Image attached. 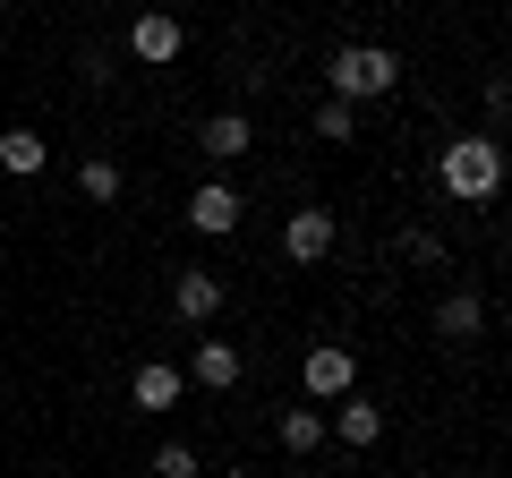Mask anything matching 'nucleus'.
<instances>
[{
	"label": "nucleus",
	"instance_id": "nucleus-10",
	"mask_svg": "<svg viewBox=\"0 0 512 478\" xmlns=\"http://www.w3.org/2000/svg\"><path fill=\"white\" fill-rule=\"evenodd\" d=\"M188 368H197V385H205V393H231L248 359H239L231 342H197V359H188Z\"/></svg>",
	"mask_w": 512,
	"mask_h": 478
},
{
	"label": "nucleus",
	"instance_id": "nucleus-7",
	"mask_svg": "<svg viewBox=\"0 0 512 478\" xmlns=\"http://www.w3.org/2000/svg\"><path fill=\"white\" fill-rule=\"evenodd\" d=\"M197 146L214 154V163H239V154L256 146V129H248V111H214V120H205V129H197Z\"/></svg>",
	"mask_w": 512,
	"mask_h": 478
},
{
	"label": "nucleus",
	"instance_id": "nucleus-1",
	"mask_svg": "<svg viewBox=\"0 0 512 478\" xmlns=\"http://www.w3.org/2000/svg\"><path fill=\"white\" fill-rule=\"evenodd\" d=\"M436 180H444V197L487 205L495 188H504V146H495V137H453V146L436 154Z\"/></svg>",
	"mask_w": 512,
	"mask_h": 478
},
{
	"label": "nucleus",
	"instance_id": "nucleus-9",
	"mask_svg": "<svg viewBox=\"0 0 512 478\" xmlns=\"http://www.w3.org/2000/svg\"><path fill=\"white\" fill-rule=\"evenodd\" d=\"M333 436H342V444H376V436H384V402L342 393V402H333Z\"/></svg>",
	"mask_w": 512,
	"mask_h": 478
},
{
	"label": "nucleus",
	"instance_id": "nucleus-3",
	"mask_svg": "<svg viewBox=\"0 0 512 478\" xmlns=\"http://www.w3.org/2000/svg\"><path fill=\"white\" fill-rule=\"evenodd\" d=\"M299 385H308V402H342V393H359V359L342 342H316L299 359Z\"/></svg>",
	"mask_w": 512,
	"mask_h": 478
},
{
	"label": "nucleus",
	"instance_id": "nucleus-4",
	"mask_svg": "<svg viewBox=\"0 0 512 478\" xmlns=\"http://www.w3.org/2000/svg\"><path fill=\"white\" fill-rule=\"evenodd\" d=\"M180 18H171V9H146V18L128 26V60H146V69H163V60H180Z\"/></svg>",
	"mask_w": 512,
	"mask_h": 478
},
{
	"label": "nucleus",
	"instance_id": "nucleus-15",
	"mask_svg": "<svg viewBox=\"0 0 512 478\" xmlns=\"http://www.w3.org/2000/svg\"><path fill=\"white\" fill-rule=\"evenodd\" d=\"M316 137H325V146H350V137H359V111L350 103H316Z\"/></svg>",
	"mask_w": 512,
	"mask_h": 478
},
{
	"label": "nucleus",
	"instance_id": "nucleus-12",
	"mask_svg": "<svg viewBox=\"0 0 512 478\" xmlns=\"http://www.w3.org/2000/svg\"><path fill=\"white\" fill-rule=\"evenodd\" d=\"M171 308H180V325H205V316L222 308V282L214 274H180L171 282Z\"/></svg>",
	"mask_w": 512,
	"mask_h": 478
},
{
	"label": "nucleus",
	"instance_id": "nucleus-5",
	"mask_svg": "<svg viewBox=\"0 0 512 478\" xmlns=\"http://www.w3.org/2000/svg\"><path fill=\"white\" fill-rule=\"evenodd\" d=\"M239 205H248V197H239L231 180H205L197 197H188V231H205V239H222V231H239Z\"/></svg>",
	"mask_w": 512,
	"mask_h": 478
},
{
	"label": "nucleus",
	"instance_id": "nucleus-16",
	"mask_svg": "<svg viewBox=\"0 0 512 478\" xmlns=\"http://www.w3.org/2000/svg\"><path fill=\"white\" fill-rule=\"evenodd\" d=\"M77 188H86L94 205H111V197H120V163H103V154H94V163L77 171Z\"/></svg>",
	"mask_w": 512,
	"mask_h": 478
},
{
	"label": "nucleus",
	"instance_id": "nucleus-8",
	"mask_svg": "<svg viewBox=\"0 0 512 478\" xmlns=\"http://www.w3.org/2000/svg\"><path fill=\"white\" fill-rule=\"evenodd\" d=\"M180 393H188V376H180V368H163V359H146V368L128 376V402H137V410H171Z\"/></svg>",
	"mask_w": 512,
	"mask_h": 478
},
{
	"label": "nucleus",
	"instance_id": "nucleus-17",
	"mask_svg": "<svg viewBox=\"0 0 512 478\" xmlns=\"http://www.w3.org/2000/svg\"><path fill=\"white\" fill-rule=\"evenodd\" d=\"M402 257L410 265H444V239L436 231H402Z\"/></svg>",
	"mask_w": 512,
	"mask_h": 478
},
{
	"label": "nucleus",
	"instance_id": "nucleus-18",
	"mask_svg": "<svg viewBox=\"0 0 512 478\" xmlns=\"http://www.w3.org/2000/svg\"><path fill=\"white\" fill-rule=\"evenodd\" d=\"M154 478H197V453H188V444H163V453H154Z\"/></svg>",
	"mask_w": 512,
	"mask_h": 478
},
{
	"label": "nucleus",
	"instance_id": "nucleus-6",
	"mask_svg": "<svg viewBox=\"0 0 512 478\" xmlns=\"http://www.w3.org/2000/svg\"><path fill=\"white\" fill-rule=\"evenodd\" d=\"M282 248H291V265H316L333 248V214H325V205H299V214L282 222Z\"/></svg>",
	"mask_w": 512,
	"mask_h": 478
},
{
	"label": "nucleus",
	"instance_id": "nucleus-2",
	"mask_svg": "<svg viewBox=\"0 0 512 478\" xmlns=\"http://www.w3.org/2000/svg\"><path fill=\"white\" fill-rule=\"evenodd\" d=\"M325 86H333V103H376V94L402 86V60L384 52V43H342L325 60Z\"/></svg>",
	"mask_w": 512,
	"mask_h": 478
},
{
	"label": "nucleus",
	"instance_id": "nucleus-13",
	"mask_svg": "<svg viewBox=\"0 0 512 478\" xmlns=\"http://www.w3.org/2000/svg\"><path fill=\"white\" fill-rule=\"evenodd\" d=\"M43 163H52V146H43L35 129H0V171H18V180H35Z\"/></svg>",
	"mask_w": 512,
	"mask_h": 478
},
{
	"label": "nucleus",
	"instance_id": "nucleus-14",
	"mask_svg": "<svg viewBox=\"0 0 512 478\" xmlns=\"http://www.w3.org/2000/svg\"><path fill=\"white\" fill-rule=\"evenodd\" d=\"M282 444L291 453H316L325 444V410H282Z\"/></svg>",
	"mask_w": 512,
	"mask_h": 478
},
{
	"label": "nucleus",
	"instance_id": "nucleus-19",
	"mask_svg": "<svg viewBox=\"0 0 512 478\" xmlns=\"http://www.w3.org/2000/svg\"><path fill=\"white\" fill-rule=\"evenodd\" d=\"M222 478H256V470H222Z\"/></svg>",
	"mask_w": 512,
	"mask_h": 478
},
{
	"label": "nucleus",
	"instance_id": "nucleus-11",
	"mask_svg": "<svg viewBox=\"0 0 512 478\" xmlns=\"http://www.w3.org/2000/svg\"><path fill=\"white\" fill-rule=\"evenodd\" d=\"M478 325H487V299H478V291H444V308H436V333H444V342H470Z\"/></svg>",
	"mask_w": 512,
	"mask_h": 478
}]
</instances>
